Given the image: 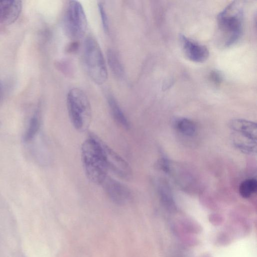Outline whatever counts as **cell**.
I'll return each instance as SVG.
<instances>
[{
    "mask_svg": "<svg viewBox=\"0 0 257 257\" xmlns=\"http://www.w3.org/2000/svg\"><path fill=\"white\" fill-rule=\"evenodd\" d=\"M243 19L241 1L232 2L218 14L215 37L219 47H230L239 39L243 31Z\"/></svg>",
    "mask_w": 257,
    "mask_h": 257,
    "instance_id": "cell-1",
    "label": "cell"
},
{
    "mask_svg": "<svg viewBox=\"0 0 257 257\" xmlns=\"http://www.w3.org/2000/svg\"><path fill=\"white\" fill-rule=\"evenodd\" d=\"M81 157L85 174L92 182L100 184L107 176V168L101 146V140L94 134L83 142Z\"/></svg>",
    "mask_w": 257,
    "mask_h": 257,
    "instance_id": "cell-2",
    "label": "cell"
},
{
    "mask_svg": "<svg viewBox=\"0 0 257 257\" xmlns=\"http://www.w3.org/2000/svg\"><path fill=\"white\" fill-rule=\"evenodd\" d=\"M83 60L86 71L97 84L104 83L107 78L105 62L100 47L96 40L87 37L84 42Z\"/></svg>",
    "mask_w": 257,
    "mask_h": 257,
    "instance_id": "cell-3",
    "label": "cell"
},
{
    "mask_svg": "<svg viewBox=\"0 0 257 257\" xmlns=\"http://www.w3.org/2000/svg\"><path fill=\"white\" fill-rule=\"evenodd\" d=\"M67 104L74 127L79 131L86 130L90 123L91 111L90 102L85 93L78 88L71 89L67 94Z\"/></svg>",
    "mask_w": 257,
    "mask_h": 257,
    "instance_id": "cell-4",
    "label": "cell"
},
{
    "mask_svg": "<svg viewBox=\"0 0 257 257\" xmlns=\"http://www.w3.org/2000/svg\"><path fill=\"white\" fill-rule=\"evenodd\" d=\"M64 26L67 35L71 39H78L85 34L87 19L79 2L76 1L69 2L64 15Z\"/></svg>",
    "mask_w": 257,
    "mask_h": 257,
    "instance_id": "cell-5",
    "label": "cell"
},
{
    "mask_svg": "<svg viewBox=\"0 0 257 257\" xmlns=\"http://www.w3.org/2000/svg\"><path fill=\"white\" fill-rule=\"evenodd\" d=\"M101 146L108 170H111L120 178L130 179L133 173L129 164L102 140Z\"/></svg>",
    "mask_w": 257,
    "mask_h": 257,
    "instance_id": "cell-6",
    "label": "cell"
},
{
    "mask_svg": "<svg viewBox=\"0 0 257 257\" xmlns=\"http://www.w3.org/2000/svg\"><path fill=\"white\" fill-rule=\"evenodd\" d=\"M108 197L115 203L123 204L131 198V191L125 185L107 176L101 183Z\"/></svg>",
    "mask_w": 257,
    "mask_h": 257,
    "instance_id": "cell-7",
    "label": "cell"
},
{
    "mask_svg": "<svg viewBox=\"0 0 257 257\" xmlns=\"http://www.w3.org/2000/svg\"><path fill=\"white\" fill-rule=\"evenodd\" d=\"M180 41L185 55L190 61L202 63L208 58L209 51L204 45L184 35H180Z\"/></svg>",
    "mask_w": 257,
    "mask_h": 257,
    "instance_id": "cell-8",
    "label": "cell"
},
{
    "mask_svg": "<svg viewBox=\"0 0 257 257\" xmlns=\"http://www.w3.org/2000/svg\"><path fill=\"white\" fill-rule=\"evenodd\" d=\"M22 10L20 1H0V24H12L19 17Z\"/></svg>",
    "mask_w": 257,
    "mask_h": 257,
    "instance_id": "cell-9",
    "label": "cell"
},
{
    "mask_svg": "<svg viewBox=\"0 0 257 257\" xmlns=\"http://www.w3.org/2000/svg\"><path fill=\"white\" fill-rule=\"evenodd\" d=\"M229 127L236 133L256 140L257 128L255 123L243 119H235L229 122Z\"/></svg>",
    "mask_w": 257,
    "mask_h": 257,
    "instance_id": "cell-10",
    "label": "cell"
},
{
    "mask_svg": "<svg viewBox=\"0 0 257 257\" xmlns=\"http://www.w3.org/2000/svg\"><path fill=\"white\" fill-rule=\"evenodd\" d=\"M231 139L234 145L243 153L249 154L256 152V140L234 132Z\"/></svg>",
    "mask_w": 257,
    "mask_h": 257,
    "instance_id": "cell-11",
    "label": "cell"
},
{
    "mask_svg": "<svg viewBox=\"0 0 257 257\" xmlns=\"http://www.w3.org/2000/svg\"><path fill=\"white\" fill-rule=\"evenodd\" d=\"M107 98L111 114L115 121L123 128L128 129L130 127L129 121L115 98L112 95L108 94Z\"/></svg>",
    "mask_w": 257,
    "mask_h": 257,
    "instance_id": "cell-12",
    "label": "cell"
},
{
    "mask_svg": "<svg viewBox=\"0 0 257 257\" xmlns=\"http://www.w3.org/2000/svg\"><path fill=\"white\" fill-rule=\"evenodd\" d=\"M41 126V120L38 112L33 115L29 120L27 127L23 136L25 143L32 141L38 133Z\"/></svg>",
    "mask_w": 257,
    "mask_h": 257,
    "instance_id": "cell-13",
    "label": "cell"
},
{
    "mask_svg": "<svg viewBox=\"0 0 257 257\" xmlns=\"http://www.w3.org/2000/svg\"><path fill=\"white\" fill-rule=\"evenodd\" d=\"M107 59L112 73L117 78H122L124 74V69L117 54L110 49L107 52Z\"/></svg>",
    "mask_w": 257,
    "mask_h": 257,
    "instance_id": "cell-14",
    "label": "cell"
},
{
    "mask_svg": "<svg viewBox=\"0 0 257 257\" xmlns=\"http://www.w3.org/2000/svg\"><path fill=\"white\" fill-rule=\"evenodd\" d=\"M257 189V182L255 179H248L241 183L239 187L240 195L244 198H249L255 193Z\"/></svg>",
    "mask_w": 257,
    "mask_h": 257,
    "instance_id": "cell-15",
    "label": "cell"
},
{
    "mask_svg": "<svg viewBox=\"0 0 257 257\" xmlns=\"http://www.w3.org/2000/svg\"><path fill=\"white\" fill-rule=\"evenodd\" d=\"M176 127L181 134L187 136L193 135L196 131V126L194 122L187 118H181L178 120Z\"/></svg>",
    "mask_w": 257,
    "mask_h": 257,
    "instance_id": "cell-16",
    "label": "cell"
},
{
    "mask_svg": "<svg viewBox=\"0 0 257 257\" xmlns=\"http://www.w3.org/2000/svg\"><path fill=\"white\" fill-rule=\"evenodd\" d=\"M98 7L100 15L103 28L105 32H108L109 29L108 21L104 8L103 5L101 3L98 4Z\"/></svg>",
    "mask_w": 257,
    "mask_h": 257,
    "instance_id": "cell-17",
    "label": "cell"
},
{
    "mask_svg": "<svg viewBox=\"0 0 257 257\" xmlns=\"http://www.w3.org/2000/svg\"><path fill=\"white\" fill-rule=\"evenodd\" d=\"M211 79L216 84L220 82L221 80L220 75L217 72H213L211 75Z\"/></svg>",
    "mask_w": 257,
    "mask_h": 257,
    "instance_id": "cell-18",
    "label": "cell"
},
{
    "mask_svg": "<svg viewBox=\"0 0 257 257\" xmlns=\"http://www.w3.org/2000/svg\"><path fill=\"white\" fill-rule=\"evenodd\" d=\"M4 92L2 84L0 81V104L3 102L4 100Z\"/></svg>",
    "mask_w": 257,
    "mask_h": 257,
    "instance_id": "cell-19",
    "label": "cell"
}]
</instances>
